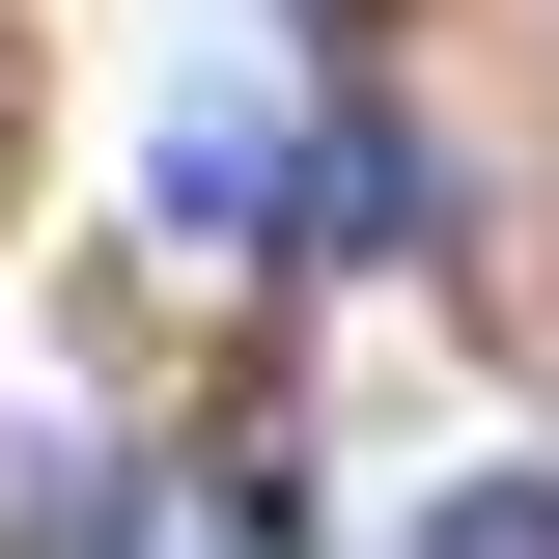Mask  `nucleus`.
<instances>
[{"mask_svg":"<svg viewBox=\"0 0 559 559\" xmlns=\"http://www.w3.org/2000/svg\"><path fill=\"white\" fill-rule=\"evenodd\" d=\"M197 559H308V532H280V503H224V532H197Z\"/></svg>","mask_w":559,"mask_h":559,"instance_id":"3","label":"nucleus"},{"mask_svg":"<svg viewBox=\"0 0 559 559\" xmlns=\"http://www.w3.org/2000/svg\"><path fill=\"white\" fill-rule=\"evenodd\" d=\"M419 559H559V476H448V532Z\"/></svg>","mask_w":559,"mask_h":559,"instance_id":"2","label":"nucleus"},{"mask_svg":"<svg viewBox=\"0 0 559 559\" xmlns=\"http://www.w3.org/2000/svg\"><path fill=\"white\" fill-rule=\"evenodd\" d=\"M168 252H280V140H252V112L168 140Z\"/></svg>","mask_w":559,"mask_h":559,"instance_id":"1","label":"nucleus"}]
</instances>
